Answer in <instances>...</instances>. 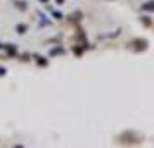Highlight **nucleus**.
Instances as JSON below:
<instances>
[{
    "label": "nucleus",
    "instance_id": "nucleus-6",
    "mask_svg": "<svg viewBox=\"0 0 154 148\" xmlns=\"http://www.w3.org/2000/svg\"><path fill=\"white\" fill-rule=\"evenodd\" d=\"M17 33H19V35L26 33V26H24V24H19V26H17Z\"/></svg>",
    "mask_w": 154,
    "mask_h": 148
},
{
    "label": "nucleus",
    "instance_id": "nucleus-7",
    "mask_svg": "<svg viewBox=\"0 0 154 148\" xmlns=\"http://www.w3.org/2000/svg\"><path fill=\"white\" fill-rule=\"evenodd\" d=\"M36 59H38V64H40V65H47V60H43L42 57H36Z\"/></svg>",
    "mask_w": 154,
    "mask_h": 148
},
{
    "label": "nucleus",
    "instance_id": "nucleus-1",
    "mask_svg": "<svg viewBox=\"0 0 154 148\" xmlns=\"http://www.w3.org/2000/svg\"><path fill=\"white\" fill-rule=\"evenodd\" d=\"M144 141V136L133 131H125L118 136V143L119 145H140Z\"/></svg>",
    "mask_w": 154,
    "mask_h": 148
},
{
    "label": "nucleus",
    "instance_id": "nucleus-4",
    "mask_svg": "<svg viewBox=\"0 0 154 148\" xmlns=\"http://www.w3.org/2000/svg\"><path fill=\"white\" fill-rule=\"evenodd\" d=\"M16 7L19 9V10H26V2H23V0H17V2H16Z\"/></svg>",
    "mask_w": 154,
    "mask_h": 148
},
{
    "label": "nucleus",
    "instance_id": "nucleus-2",
    "mask_svg": "<svg viewBox=\"0 0 154 148\" xmlns=\"http://www.w3.org/2000/svg\"><path fill=\"white\" fill-rule=\"evenodd\" d=\"M133 45H135V50H137V52H144V50H147V42L146 40H135Z\"/></svg>",
    "mask_w": 154,
    "mask_h": 148
},
{
    "label": "nucleus",
    "instance_id": "nucleus-11",
    "mask_svg": "<svg viewBox=\"0 0 154 148\" xmlns=\"http://www.w3.org/2000/svg\"><path fill=\"white\" fill-rule=\"evenodd\" d=\"M57 2H59V4H63V0H57Z\"/></svg>",
    "mask_w": 154,
    "mask_h": 148
},
{
    "label": "nucleus",
    "instance_id": "nucleus-8",
    "mask_svg": "<svg viewBox=\"0 0 154 148\" xmlns=\"http://www.w3.org/2000/svg\"><path fill=\"white\" fill-rule=\"evenodd\" d=\"M56 54H63V48H54L52 50V55H56Z\"/></svg>",
    "mask_w": 154,
    "mask_h": 148
},
{
    "label": "nucleus",
    "instance_id": "nucleus-3",
    "mask_svg": "<svg viewBox=\"0 0 154 148\" xmlns=\"http://www.w3.org/2000/svg\"><path fill=\"white\" fill-rule=\"evenodd\" d=\"M142 9H144V10H147V12H152V10H154V2H152V0L146 2V4L142 5Z\"/></svg>",
    "mask_w": 154,
    "mask_h": 148
},
{
    "label": "nucleus",
    "instance_id": "nucleus-12",
    "mask_svg": "<svg viewBox=\"0 0 154 148\" xmlns=\"http://www.w3.org/2000/svg\"><path fill=\"white\" fill-rule=\"evenodd\" d=\"M42 2H47V0H42Z\"/></svg>",
    "mask_w": 154,
    "mask_h": 148
},
{
    "label": "nucleus",
    "instance_id": "nucleus-9",
    "mask_svg": "<svg viewBox=\"0 0 154 148\" xmlns=\"http://www.w3.org/2000/svg\"><path fill=\"white\" fill-rule=\"evenodd\" d=\"M54 17H56V19H61V17H63V14H61V12H54Z\"/></svg>",
    "mask_w": 154,
    "mask_h": 148
},
{
    "label": "nucleus",
    "instance_id": "nucleus-10",
    "mask_svg": "<svg viewBox=\"0 0 154 148\" xmlns=\"http://www.w3.org/2000/svg\"><path fill=\"white\" fill-rule=\"evenodd\" d=\"M4 74H5V69H4V67H0V76H4Z\"/></svg>",
    "mask_w": 154,
    "mask_h": 148
},
{
    "label": "nucleus",
    "instance_id": "nucleus-5",
    "mask_svg": "<svg viewBox=\"0 0 154 148\" xmlns=\"http://www.w3.org/2000/svg\"><path fill=\"white\" fill-rule=\"evenodd\" d=\"M140 21L144 22V26H147V28H149V26L152 24V22H151V19H149L147 16H142V17H140Z\"/></svg>",
    "mask_w": 154,
    "mask_h": 148
}]
</instances>
